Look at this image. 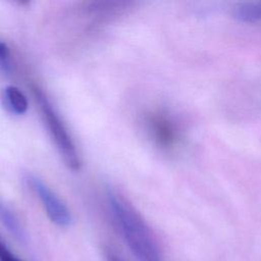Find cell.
<instances>
[{
	"instance_id": "9c48e42d",
	"label": "cell",
	"mask_w": 261,
	"mask_h": 261,
	"mask_svg": "<svg viewBox=\"0 0 261 261\" xmlns=\"http://www.w3.org/2000/svg\"><path fill=\"white\" fill-rule=\"evenodd\" d=\"M0 261H22L0 236Z\"/></svg>"
},
{
	"instance_id": "52a82bcc",
	"label": "cell",
	"mask_w": 261,
	"mask_h": 261,
	"mask_svg": "<svg viewBox=\"0 0 261 261\" xmlns=\"http://www.w3.org/2000/svg\"><path fill=\"white\" fill-rule=\"evenodd\" d=\"M3 98L6 105L14 113L22 114L28 110V99L18 88L14 86H7L3 90Z\"/></svg>"
},
{
	"instance_id": "8992f818",
	"label": "cell",
	"mask_w": 261,
	"mask_h": 261,
	"mask_svg": "<svg viewBox=\"0 0 261 261\" xmlns=\"http://www.w3.org/2000/svg\"><path fill=\"white\" fill-rule=\"evenodd\" d=\"M233 16L246 23L261 21V1H246L233 8Z\"/></svg>"
},
{
	"instance_id": "6da1fadb",
	"label": "cell",
	"mask_w": 261,
	"mask_h": 261,
	"mask_svg": "<svg viewBox=\"0 0 261 261\" xmlns=\"http://www.w3.org/2000/svg\"><path fill=\"white\" fill-rule=\"evenodd\" d=\"M107 201L114 223L138 261H161L156 239L142 215L119 192L109 189Z\"/></svg>"
},
{
	"instance_id": "3957f363",
	"label": "cell",
	"mask_w": 261,
	"mask_h": 261,
	"mask_svg": "<svg viewBox=\"0 0 261 261\" xmlns=\"http://www.w3.org/2000/svg\"><path fill=\"white\" fill-rule=\"evenodd\" d=\"M27 181L38 195L48 218L58 226H68L71 222V214L63 201L38 176L29 175Z\"/></svg>"
},
{
	"instance_id": "277c9868",
	"label": "cell",
	"mask_w": 261,
	"mask_h": 261,
	"mask_svg": "<svg viewBox=\"0 0 261 261\" xmlns=\"http://www.w3.org/2000/svg\"><path fill=\"white\" fill-rule=\"evenodd\" d=\"M151 132L155 140L162 146H170L175 141V129L164 116L157 115L151 119Z\"/></svg>"
},
{
	"instance_id": "7a4b0ae2",
	"label": "cell",
	"mask_w": 261,
	"mask_h": 261,
	"mask_svg": "<svg viewBox=\"0 0 261 261\" xmlns=\"http://www.w3.org/2000/svg\"><path fill=\"white\" fill-rule=\"evenodd\" d=\"M34 98L38 104L41 115L47 128L58 149L64 164L71 170L77 171L82 166L81 158L75 145L67 132L64 123L60 119L56 110L52 106L46 94L38 87H33Z\"/></svg>"
},
{
	"instance_id": "ba28073f",
	"label": "cell",
	"mask_w": 261,
	"mask_h": 261,
	"mask_svg": "<svg viewBox=\"0 0 261 261\" xmlns=\"http://www.w3.org/2000/svg\"><path fill=\"white\" fill-rule=\"evenodd\" d=\"M0 70L9 73L11 70V55L7 44L0 41Z\"/></svg>"
},
{
	"instance_id": "5b68a950",
	"label": "cell",
	"mask_w": 261,
	"mask_h": 261,
	"mask_svg": "<svg viewBox=\"0 0 261 261\" xmlns=\"http://www.w3.org/2000/svg\"><path fill=\"white\" fill-rule=\"evenodd\" d=\"M0 223L19 242L27 239L25 231L15 214L0 200Z\"/></svg>"
},
{
	"instance_id": "30bf717a",
	"label": "cell",
	"mask_w": 261,
	"mask_h": 261,
	"mask_svg": "<svg viewBox=\"0 0 261 261\" xmlns=\"http://www.w3.org/2000/svg\"><path fill=\"white\" fill-rule=\"evenodd\" d=\"M107 258H108V261H122V260L119 259L117 256L112 255V254H108Z\"/></svg>"
}]
</instances>
